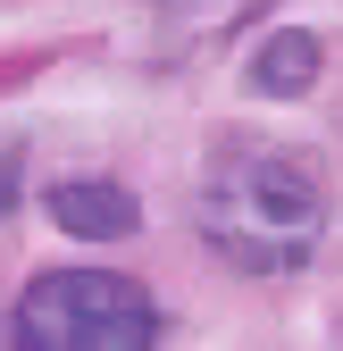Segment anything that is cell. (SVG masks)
<instances>
[{
	"label": "cell",
	"instance_id": "6da1fadb",
	"mask_svg": "<svg viewBox=\"0 0 343 351\" xmlns=\"http://www.w3.org/2000/svg\"><path fill=\"white\" fill-rule=\"evenodd\" d=\"M193 217L218 259H235L251 276H285L318 251L327 193H318V167L293 151H226V167L201 184Z\"/></svg>",
	"mask_w": 343,
	"mask_h": 351
},
{
	"label": "cell",
	"instance_id": "7a4b0ae2",
	"mask_svg": "<svg viewBox=\"0 0 343 351\" xmlns=\"http://www.w3.org/2000/svg\"><path fill=\"white\" fill-rule=\"evenodd\" d=\"M17 351H159V310L117 268H51L17 301Z\"/></svg>",
	"mask_w": 343,
	"mask_h": 351
},
{
	"label": "cell",
	"instance_id": "3957f363",
	"mask_svg": "<svg viewBox=\"0 0 343 351\" xmlns=\"http://www.w3.org/2000/svg\"><path fill=\"white\" fill-rule=\"evenodd\" d=\"M51 217L75 234V243H126L143 226V209L126 184H109V176H67V184H51Z\"/></svg>",
	"mask_w": 343,
	"mask_h": 351
},
{
	"label": "cell",
	"instance_id": "277c9868",
	"mask_svg": "<svg viewBox=\"0 0 343 351\" xmlns=\"http://www.w3.org/2000/svg\"><path fill=\"white\" fill-rule=\"evenodd\" d=\"M310 75H318V34H268L260 42V59H251V93H310Z\"/></svg>",
	"mask_w": 343,
	"mask_h": 351
},
{
	"label": "cell",
	"instance_id": "5b68a950",
	"mask_svg": "<svg viewBox=\"0 0 343 351\" xmlns=\"http://www.w3.org/2000/svg\"><path fill=\"white\" fill-rule=\"evenodd\" d=\"M17 209V151H0V217Z\"/></svg>",
	"mask_w": 343,
	"mask_h": 351
},
{
	"label": "cell",
	"instance_id": "8992f818",
	"mask_svg": "<svg viewBox=\"0 0 343 351\" xmlns=\"http://www.w3.org/2000/svg\"><path fill=\"white\" fill-rule=\"evenodd\" d=\"M167 9H193V17H218V9H243V0H167Z\"/></svg>",
	"mask_w": 343,
	"mask_h": 351
}]
</instances>
